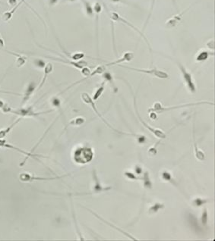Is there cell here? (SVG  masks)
Here are the masks:
<instances>
[{
	"mask_svg": "<svg viewBox=\"0 0 215 241\" xmlns=\"http://www.w3.org/2000/svg\"><path fill=\"white\" fill-rule=\"evenodd\" d=\"M1 109L5 113H12L16 115L21 116V117H37V116L43 115V114H46L52 112V110H50L46 111V112H35L33 109V106H29L28 108H21L19 109H12L8 105L5 104V103Z\"/></svg>",
	"mask_w": 215,
	"mask_h": 241,
	"instance_id": "obj_1",
	"label": "cell"
},
{
	"mask_svg": "<svg viewBox=\"0 0 215 241\" xmlns=\"http://www.w3.org/2000/svg\"><path fill=\"white\" fill-rule=\"evenodd\" d=\"M107 12H108V11H107ZM109 12V15H110V18L112 19L113 21H117V22H122V23H123V24H126V25H128V27H130L131 28H132V29H133L134 30H135V31L138 32V33H139V34H140L141 37H143V39H144V40H145V42L147 43V44H148V47H149L150 51L151 52V48H150V44H149V42H148V40H147L146 37H145V36H144V34H143L142 32H141L140 30H139V29H138L137 28H136V27H135L134 25H132V24H131L130 22H128V21H126L125 18H123L122 17V16H120V15H119V14L117 13V12Z\"/></svg>",
	"mask_w": 215,
	"mask_h": 241,
	"instance_id": "obj_2",
	"label": "cell"
},
{
	"mask_svg": "<svg viewBox=\"0 0 215 241\" xmlns=\"http://www.w3.org/2000/svg\"><path fill=\"white\" fill-rule=\"evenodd\" d=\"M119 67L129 69V70H132V71H138V72L144 73V74H150V75H152V76H155L158 78H161V79H166V78H168L167 73L165 72V71L158 70V69L157 68H152V69H150V70H147V69L134 68H132V67H128V66H123V65H119Z\"/></svg>",
	"mask_w": 215,
	"mask_h": 241,
	"instance_id": "obj_3",
	"label": "cell"
},
{
	"mask_svg": "<svg viewBox=\"0 0 215 241\" xmlns=\"http://www.w3.org/2000/svg\"><path fill=\"white\" fill-rule=\"evenodd\" d=\"M93 153L90 149H81L75 153V159L79 163H86L92 159Z\"/></svg>",
	"mask_w": 215,
	"mask_h": 241,
	"instance_id": "obj_4",
	"label": "cell"
},
{
	"mask_svg": "<svg viewBox=\"0 0 215 241\" xmlns=\"http://www.w3.org/2000/svg\"><path fill=\"white\" fill-rule=\"evenodd\" d=\"M22 3H24V4H26L27 6L29 7V8H30V10L33 11V12H34V13L36 14V15H37V17H38L39 18H40V20L43 21V23H44V21H43V20H42V18H41L40 17V16H39L38 14H37V12H36L35 10H34V9H33V8H32V7L30 6V5H29L28 4V3H26V0H20V3H19L18 4L16 5L15 6H14L13 8H12V9H11L10 11H7V12H4V13H3V16H2V18H3V20L4 21H10V20H11V18H12V16H13L14 14H15V12H16V11L18 10V8L19 7H20L21 5H22ZM44 25H45V24H44Z\"/></svg>",
	"mask_w": 215,
	"mask_h": 241,
	"instance_id": "obj_5",
	"label": "cell"
},
{
	"mask_svg": "<svg viewBox=\"0 0 215 241\" xmlns=\"http://www.w3.org/2000/svg\"><path fill=\"white\" fill-rule=\"evenodd\" d=\"M178 66L180 68V70L182 73V77H183L184 80L186 83V85H187L188 88L189 90L191 91V93H195V90H196V88H195V85L194 81H193L192 78H191V75L190 73L186 69V68L184 67L182 64L178 63Z\"/></svg>",
	"mask_w": 215,
	"mask_h": 241,
	"instance_id": "obj_6",
	"label": "cell"
},
{
	"mask_svg": "<svg viewBox=\"0 0 215 241\" xmlns=\"http://www.w3.org/2000/svg\"><path fill=\"white\" fill-rule=\"evenodd\" d=\"M207 102H200V103H193V104H186V105H182V106H173V107H164L162 105L160 104V103H155V105H154L153 108H150L149 112H164V111H168V110H171V109H176V108H182V107H186V106H195V105H200V104H207Z\"/></svg>",
	"mask_w": 215,
	"mask_h": 241,
	"instance_id": "obj_7",
	"label": "cell"
},
{
	"mask_svg": "<svg viewBox=\"0 0 215 241\" xmlns=\"http://www.w3.org/2000/svg\"><path fill=\"white\" fill-rule=\"evenodd\" d=\"M46 58H51V59L57 61V62H62V63L65 64H68V65H70L73 67L76 68L80 69L81 70L82 68L86 67L87 65V62H85V61H70V60H67V59H60V58H54V57H50V56H46Z\"/></svg>",
	"mask_w": 215,
	"mask_h": 241,
	"instance_id": "obj_8",
	"label": "cell"
},
{
	"mask_svg": "<svg viewBox=\"0 0 215 241\" xmlns=\"http://www.w3.org/2000/svg\"><path fill=\"white\" fill-rule=\"evenodd\" d=\"M189 8H190V7L187 8L186 10L182 11V12H181V13L177 14V15H173V17L170 18L169 20H168L166 22V28H175V27L176 26L177 24H178L180 22V21L182 20V16L184 15V14H185L186 12H188V10H189Z\"/></svg>",
	"mask_w": 215,
	"mask_h": 241,
	"instance_id": "obj_9",
	"label": "cell"
},
{
	"mask_svg": "<svg viewBox=\"0 0 215 241\" xmlns=\"http://www.w3.org/2000/svg\"><path fill=\"white\" fill-rule=\"evenodd\" d=\"M81 99H82V100H83L84 102H85V103H86V104L89 105V106H91V108H92L93 109H94V112H96L97 115L98 116H99V117L100 118H101L102 120H103V121H104V122L106 123V124H107V125H108L109 127H110V128H113L112 127H111V126L110 125V124H109L108 123H107V121H105V119H103V118L102 117V115H100V114L99 113V112H98L97 109V108H96V106H95V104H94V101H93V99H91V96H89L88 94L87 93H83L81 94ZM113 130H114V129H113Z\"/></svg>",
	"mask_w": 215,
	"mask_h": 241,
	"instance_id": "obj_10",
	"label": "cell"
},
{
	"mask_svg": "<svg viewBox=\"0 0 215 241\" xmlns=\"http://www.w3.org/2000/svg\"><path fill=\"white\" fill-rule=\"evenodd\" d=\"M60 178V177L57 178H41V177H34L27 173H22L20 174V180L24 182H32L34 181H48V180H55Z\"/></svg>",
	"mask_w": 215,
	"mask_h": 241,
	"instance_id": "obj_11",
	"label": "cell"
},
{
	"mask_svg": "<svg viewBox=\"0 0 215 241\" xmlns=\"http://www.w3.org/2000/svg\"><path fill=\"white\" fill-rule=\"evenodd\" d=\"M133 58H134V53H132V52H126V53H125V54L123 55V56L122 57V58H119V59L114 61V62L107 63L106 64V65H107V67H109V66L118 65V64L121 63V62H130V61L132 60Z\"/></svg>",
	"mask_w": 215,
	"mask_h": 241,
	"instance_id": "obj_12",
	"label": "cell"
},
{
	"mask_svg": "<svg viewBox=\"0 0 215 241\" xmlns=\"http://www.w3.org/2000/svg\"><path fill=\"white\" fill-rule=\"evenodd\" d=\"M107 66L106 65H99V66H97V67L96 68L94 69V71H93V72H91V74H89V76L86 77V78H85V79H83V80H80V81H78V82H76V83H73L72 85H71L70 87H68V88L66 89V90H64V91H66V90H69V88H71V87H73V86H74V85L77 84V83H79L80 82H81V81H84V80H85L88 79V78H91V77H93V76L96 75V74H103V73L104 72V71H105L106 68H107ZM64 91H63V92H64Z\"/></svg>",
	"mask_w": 215,
	"mask_h": 241,
	"instance_id": "obj_13",
	"label": "cell"
},
{
	"mask_svg": "<svg viewBox=\"0 0 215 241\" xmlns=\"http://www.w3.org/2000/svg\"><path fill=\"white\" fill-rule=\"evenodd\" d=\"M36 89V84L34 82H31V83H29V85L27 87L26 90H25V93L23 96V99L22 101H21V105L25 104V103H27V101L29 100V99L30 98V96H32V94L34 93Z\"/></svg>",
	"mask_w": 215,
	"mask_h": 241,
	"instance_id": "obj_14",
	"label": "cell"
},
{
	"mask_svg": "<svg viewBox=\"0 0 215 241\" xmlns=\"http://www.w3.org/2000/svg\"><path fill=\"white\" fill-rule=\"evenodd\" d=\"M53 71V64L51 63V62H49V63H47L45 66H44V78H43L42 81H41L40 86H39L38 90H40V88H42V87L44 86V83H45L47 76L49 75V74Z\"/></svg>",
	"mask_w": 215,
	"mask_h": 241,
	"instance_id": "obj_15",
	"label": "cell"
},
{
	"mask_svg": "<svg viewBox=\"0 0 215 241\" xmlns=\"http://www.w3.org/2000/svg\"><path fill=\"white\" fill-rule=\"evenodd\" d=\"M0 146H3V147L10 148V149H15V150H18V152H20L21 153H23V154H24V155H26V156H28V158H29V157L39 156H37V155L32 154V153H27V152H24V150H21V149H18V148H16V147H15V146L10 145V144H7L6 143H5V141L4 140H3V139H1V140H0Z\"/></svg>",
	"mask_w": 215,
	"mask_h": 241,
	"instance_id": "obj_16",
	"label": "cell"
},
{
	"mask_svg": "<svg viewBox=\"0 0 215 241\" xmlns=\"http://www.w3.org/2000/svg\"><path fill=\"white\" fill-rule=\"evenodd\" d=\"M5 52H7L8 53H9V54L14 55V56L16 58V66H17L18 68H20L22 67V66L24 65L25 63H26V61H27L26 57L23 56V55H21L18 54V53H14V52H8L7 50H5Z\"/></svg>",
	"mask_w": 215,
	"mask_h": 241,
	"instance_id": "obj_17",
	"label": "cell"
},
{
	"mask_svg": "<svg viewBox=\"0 0 215 241\" xmlns=\"http://www.w3.org/2000/svg\"><path fill=\"white\" fill-rule=\"evenodd\" d=\"M21 121V118H18V120H16L15 121H14V122L12 123V124H11V125H9L8 127H7L6 128H5V129H2L1 131H0V140H1V139L4 138L5 136L8 134V133H9V132L12 131V128H13L14 127H15L16 124H18V123L20 122Z\"/></svg>",
	"mask_w": 215,
	"mask_h": 241,
	"instance_id": "obj_18",
	"label": "cell"
},
{
	"mask_svg": "<svg viewBox=\"0 0 215 241\" xmlns=\"http://www.w3.org/2000/svg\"><path fill=\"white\" fill-rule=\"evenodd\" d=\"M82 2H83L85 12L86 14H87V15L89 16V17H93V16H94V9H93L92 6H91L90 3L87 2V0H82Z\"/></svg>",
	"mask_w": 215,
	"mask_h": 241,
	"instance_id": "obj_19",
	"label": "cell"
},
{
	"mask_svg": "<svg viewBox=\"0 0 215 241\" xmlns=\"http://www.w3.org/2000/svg\"><path fill=\"white\" fill-rule=\"evenodd\" d=\"M85 122V119L82 117H78L72 119V120L69 121V124L68 125H74V126H79L83 124Z\"/></svg>",
	"mask_w": 215,
	"mask_h": 241,
	"instance_id": "obj_20",
	"label": "cell"
},
{
	"mask_svg": "<svg viewBox=\"0 0 215 241\" xmlns=\"http://www.w3.org/2000/svg\"><path fill=\"white\" fill-rule=\"evenodd\" d=\"M104 89H105V81L103 82V83H101V85L100 86L99 88L97 90L95 93H94V97H93V100H97V99H99L100 96L102 95L103 92L104 91Z\"/></svg>",
	"mask_w": 215,
	"mask_h": 241,
	"instance_id": "obj_21",
	"label": "cell"
},
{
	"mask_svg": "<svg viewBox=\"0 0 215 241\" xmlns=\"http://www.w3.org/2000/svg\"><path fill=\"white\" fill-rule=\"evenodd\" d=\"M209 57V53L207 51H202L198 55L196 58V61L198 62H203V61L207 60Z\"/></svg>",
	"mask_w": 215,
	"mask_h": 241,
	"instance_id": "obj_22",
	"label": "cell"
},
{
	"mask_svg": "<svg viewBox=\"0 0 215 241\" xmlns=\"http://www.w3.org/2000/svg\"><path fill=\"white\" fill-rule=\"evenodd\" d=\"M155 0H152V3H151V7H150V12H149V15H148V18H147V21H146V23H145L144 24V28L146 27L147 24H148V21H149L150 16H151V13H152V11H153L154 9V6H155Z\"/></svg>",
	"mask_w": 215,
	"mask_h": 241,
	"instance_id": "obj_23",
	"label": "cell"
},
{
	"mask_svg": "<svg viewBox=\"0 0 215 241\" xmlns=\"http://www.w3.org/2000/svg\"><path fill=\"white\" fill-rule=\"evenodd\" d=\"M34 64L38 66V67H40V68H43V67L44 68V66L46 65L44 61L41 60V59H36L34 61Z\"/></svg>",
	"mask_w": 215,
	"mask_h": 241,
	"instance_id": "obj_24",
	"label": "cell"
},
{
	"mask_svg": "<svg viewBox=\"0 0 215 241\" xmlns=\"http://www.w3.org/2000/svg\"><path fill=\"white\" fill-rule=\"evenodd\" d=\"M5 47V42L3 40V37H2L1 33H0V49H3Z\"/></svg>",
	"mask_w": 215,
	"mask_h": 241,
	"instance_id": "obj_25",
	"label": "cell"
},
{
	"mask_svg": "<svg viewBox=\"0 0 215 241\" xmlns=\"http://www.w3.org/2000/svg\"><path fill=\"white\" fill-rule=\"evenodd\" d=\"M8 3L11 6H15L17 5V0H8Z\"/></svg>",
	"mask_w": 215,
	"mask_h": 241,
	"instance_id": "obj_26",
	"label": "cell"
},
{
	"mask_svg": "<svg viewBox=\"0 0 215 241\" xmlns=\"http://www.w3.org/2000/svg\"><path fill=\"white\" fill-rule=\"evenodd\" d=\"M58 1L59 0H48V3H49L50 6H53V5H55L56 4V3H58Z\"/></svg>",
	"mask_w": 215,
	"mask_h": 241,
	"instance_id": "obj_27",
	"label": "cell"
},
{
	"mask_svg": "<svg viewBox=\"0 0 215 241\" xmlns=\"http://www.w3.org/2000/svg\"><path fill=\"white\" fill-rule=\"evenodd\" d=\"M163 176H164V179H166V180H170V179H171V176H170L167 172H164V174H163Z\"/></svg>",
	"mask_w": 215,
	"mask_h": 241,
	"instance_id": "obj_28",
	"label": "cell"
},
{
	"mask_svg": "<svg viewBox=\"0 0 215 241\" xmlns=\"http://www.w3.org/2000/svg\"><path fill=\"white\" fill-rule=\"evenodd\" d=\"M202 221L204 222V224H206V222H207V212H205V213H204V215L202 216Z\"/></svg>",
	"mask_w": 215,
	"mask_h": 241,
	"instance_id": "obj_29",
	"label": "cell"
},
{
	"mask_svg": "<svg viewBox=\"0 0 215 241\" xmlns=\"http://www.w3.org/2000/svg\"><path fill=\"white\" fill-rule=\"evenodd\" d=\"M150 118H151V119H156V118H157V116H156V115H155V113H151V114H150Z\"/></svg>",
	"mask_w": 215,
	"mask_h": 241,
	"instance_id": "obj_30",
	"label": "cell"
},
{
	"mask_svg": "<svg viewBox=\"0 0 215 241\" xmlns=\"http://www.w3.org/2000/svg\"><path fill=\"white\" fill-rule=\"evenodd\" d=\"M4 105H5V103H4V102L2 101V100H0V108H3V106H4Z\"/></svg>",
	"mask_w": 215,
	"mask_h": 241,
	"instance_id": "obj_31",
	"label": "cell"
},
{
	"mask_svg": "<svg viewBox=\"0 0 215 241\" xmlns=\"http://www.w3.org/2000/svg\"><path fill=\"white\" fill-rule=\"evenodd\" d=\"M113 1H114V2H121V1H123V0H113Z\"/></svg>",
	"mask_w": 215,
	"mask_h": 241,
	"instance_id": "obj_32",
	"label": "cell"
},
{
	"mask_svg": "<svg viewBox=\"0 0 215 241\" xmlns=\"http://www.w3.org/2000/svg\"><path fill=\"white\" fill-rule=\"evenodd\" d=\"M66 1H69V2H74L75 0H66Z\"/></svg>",
	"mask_w": 215,
	"mask_h": 241,
	"instance_id": "obj_33",
	"label": "cell"
}]
</instances>
